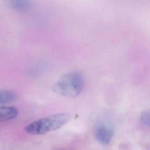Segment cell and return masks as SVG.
<instances>
[{
  "mask_svg": "<svg viewBox=\"0 0 150 150\" xmlns=\"http://www.w3.org/2000/svg\"><path fill=\"white\" fill-rule=\"evenodd\" d=\"M84 79L82 74L71 72L62 75L52 86L57 94L74 98L78 96L84 86Z\"/></svg>",
  "mask_w": 150,
  "mask_h": 150,
  "instance_id": "obj_2",
  "label": "cell"
},
{
  "mask_svg": "<svg viewBox=\"0 0 150 150\" xmlns=\"http://www.w3.org/2000/svg\"><path fill=\"white\" fill-rule=\"evenodd\" d=\"M16 98L13 92L7 90L0 91V104H7L14 102Z\"/></svg>",
  "mask_w": 150,
  "mask_h": 150,
  "instance_id": "obj_6",
  "label": "cell"
},
{
  "mask_svg": "<svg viewBox=\"0 0 150 150\" xmlns=\"http://www.w3.org/2000/svg\"><path fill=\"white\" fill-rule=\"evenodd\" d=\"M18 111L14 107H0V122L13 120L18 116Z\"/></svg>",
  "mask_w": 150,
  "mask_h": 150,
  "instance_id": "obj_4",
  "label": "cell"
},
{
  "mask_svg": "<svg viewBox=\"0 0 150 150\" xmlns=\"http://www.w3.org/2000/svg\"><path fill=\"white\" fill-rule=\"evenodd\" d=\"M141 120L145 125L150 127V112H144L141 115Z\"/></svg>",
  "mask_w": 150,
  "mask_h": 150,
  "instance_id": "obj_7",
  "label": "cell"
},
{
  "mask_svg": "<svg viewBox=\"0 0 150 150\" xmlns=\"http://www.w3.org/2000/svg\"><path fill=\"white\" fill-rule=\"evenodd\" d=\"M10 6L14 10L18 12H25L30 8V0H8Z\"/></svg>",
  "mask_w": 150,
  "mask_h": 150,
  "instance_id": "obj_5",
  "label": "cell"
},
{
  "mask_svg": "<svg viewBox=\"0 0 150 150\" xmlns=\"http://www.w3.org/2000/svg\"><path fill=\"white\" fill-rule=\"evenodd\" d=\"M113 136V131L105 126H100L96 129L95 137L99 142L108 144L111 142Z\"/></svg>",
  "mask_w": 150,
  "mask_h": 150,
  "instance_id": "obj_3",
  "label": "cell"
},
{
  "mask_svg": "<svg viewBox=\"0 0 150 150\" xmlns=\"http://www.w3.org/2000/svg\"><path fill=\"white\" fill-rule=\"evenodd\" d=\"M71 118V115L68 113L57 114L35 121L26 126L25 129L30 134H44L59 129Z\"/></svg>",
  "mask_w": 150,
  "mask_h": 150,
  "instance_id": "obj_1",
  "label": "cell"
}]
</instances>
